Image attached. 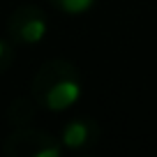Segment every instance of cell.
Returning <instances> with one entry per match:
<instances>
[{"instance_id": "cell-1", "label": "cell", "mask_w": 157, "mask_h": 157, "mask_svg": "<svg viewBox=\"0 0 157 157\" xmlns=\"http://www.w3.org/2000/svg\"><path fill=\"white\" fill-rule=\"evenodd\" d=\"M30 95L49 111H67L81 97V74L69 60H49L33 76Z\"/></svg>"}, {"instance_id": "cell-2", "label": "cell", "mask_w": 157, "mask_h": 157, "mask_svg": "<svg viewBox=\"0 0 157 157\" xmlns=\"http://www.w3.org/2000/svg\"><path fill=\"white\" fill-rule=\"evenodd\" d=\"M2 152L7 157H58L63 152V143L42 129L16 127L5 139Z\"/></svg>"}, {"instance_id": "cell-3", "label": "cell", "mask_w": 157, "mask_h": 157, "mask_svg": "<svg viewBox=\"0 0 157 157\" xmlns=\"http://www.w3.org/2000/svg\"><path fill=\"white\" fill-rule=\"evenodd\" d=\"M7 35L19 46H35L46 35V14L37 5H21L7 19Z\"/></svg>"}, {"instance_id": "cell-4", "label": "cell", "mask_w": 157, "mask_h": 157, "mask_svg": "<svg viewBox=\"0 0 157 157\" xmlns=\"http://www.w3.org/2000/svg\"><path fill=\"white\" fill-rule=\"evenodd\" d=\"M99 139V127L93 118H72L69 123L63 125L60 132V143L67 146L69 150H86V148L95 146Z\"/></svg>"}, {"instance_id": "cell-5", "label": "cell", "mask_w": 157, "mask_h": 157, "mask_svg": "<svg viewBox=\"0 0 157 157\" xmlns=\"http://www.w3.org/2000/svg\"><path fill=\"white\" fill-rule=\"evenodd\" d=\"M35 104L37 102H35L33 97H14L10 102V106L5 109L7 123H10L12 127H28V125L33 123V118H35V111H37Z\"/></svg>"}, {"instance_id": "cell-6", "label": "cell", "mask_w": 157, "mask_h": 157, "mask_svg": "<svg viewBox=\"0 0 157 157\" xmlns=\"http://www.w3.org/2000/svg\"><path fill=\"white\" fill-rule=\"evenodd\" d=\"M49 2L56 7V10L76 16V14H86L88 10H93V5L97 0H49Z\"/></svg>"}, {"instance_id": "cell-7", "label": "cell", "mask_w": 157, "mask_h": 157, "mask_svg": "<svg viewBox=\"0 0 157 157\" xmlns=\"http://www.w3.org/2000/svg\"><path fill=\"white\" fill-rule=\"evenodd\" d=\"M12 63H14V46L5 37H0V76L12 67Z\"/></svg>"}]
</instances>
